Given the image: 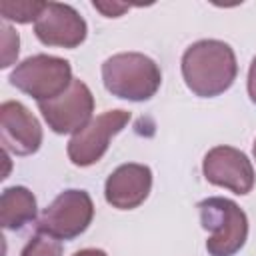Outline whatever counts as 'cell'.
Instances as JSON below:
<instances>
[{"instance_id": "obj_10", "label": "cell", "mask_w": 256, "mask_h": 256, "mask_svg": "<svg viewBox=\"0 0 256 256\" xmlns=\"http://www.w3.org/2000/svg\"><path fill=\"white\" fill-rule=\"evenodd\" d=\"M0 140L4 152L30 156L42 146V126L22 102L6 100L0 104Z\"/></svg>"}, {"instance_id": "obj_8", "label": "cell", "mask_w": 256, "mask_h": 256, "mask_svg": "<svg viewBox=\"0 0 256 256\" xmlns=\"http://www.w3.org/2000/svg\"><path fill=\"white\" fill-rule=\"evenodd\" d=\"M204 178L234 194H248L254 188L256 174L250 158L234 146H214L206 152L202 162Z\"/></svg>"}, {"instance_id": "obj_13", "label": "cell", "mask_w": 256, "mask_h": 256, "mask_svg": "<svg viewBox=\"0 0 256 256\" xmlns=\"http://www.w3.org/2000/svg\"><path fill=\"white\" fill-rule=\"evenodd\" d=\"M44 4L46 2H38V0H16V2L14 0H2L0 2V14L4 20L28 24V22H36Z\"/></svg>"}, {"instance_id": "obj_1", "label": "cell", "mask_w": 256, "mask_h": 256, "mask_svg": "<svg viewBox=\"0 0 256 256\" xmlns=\"http://www.w3.org/2000/svg\"><path fill=\"white\" fill-rule=\"evenodd\" d=\"M236 74V54L222 40H198L182 54V78L188 90L200 98L224 94L234 84Z\"/></svg>"}, {"instance_id": "obj_2", "label": "cell", "mask_w": 256, "mask_h": 256, "mask_svg": "<svg viewBox=\"0 0 256 256\" xmlns=\"http://www.w3.org/2000/svg\"><path fill=\"white\" fill-rule=\"evenodd\" d=\"M102 82L116 98L144 102L158 92L162 84V72L160 66L146 54L120 52L104 60Z\"/></svg>"}, {"instance_id": "obj_5", "label": "cell", "mask_w": 256, "mask_h": 256, "mask_svg": "<svg viewBox=\"0 0 256 256\" xmlns=\"http://www.w3.org/2000/svg\"><path fill=\"white\" fill-rule=\"evenodd\" d=\"M94 218V202L86 190L60 192L38 220V232L56 240H72L86 232Z\"/></svg>"}, {"instance_id": "obj_7", "label": "cell", "mask_w": 256, "mask_h": 256, "mask_svg": "<svg viewBox=\"0 0 256 256\" xmlns=\"http://www.w3.org/2000/svg\"><path fill=\"white\" fill-rule=\"evenodd\" d=\"M38 110L42 112L52 132L76 134L92 120L94 96L82 80L74 78L66 92H62L52 100L38 102Z\"/></svg>"}, {"instance_id": "obj_4", "label": "cell", "mask_w": 256, "mask_h": 256, "mask_svg": "<svg viewBox=\"0 0 256 256\" xmlns=\"http://www.w3.org/2000/svg\"><path fill=\"white\" fill-rule=\"evenodd\" d=\"M72 80L70 62L50 54H34L26 58L16 64L10 74V84L32 96L36 102H46L60 96L68 90Z\"/></svg>"}, {"instance_id": "obj_3", "label": "cell", "mask_w": 256, "mask_h": 256, "mask_svg": "<svg viewBox=\"0 0 256 256\" xmlns=\"http://www.w3.org/2000/svg\"><path fill=\"white\" fill-rule=\"evenodd\" d=\"M202 228L210 230L206 250L210 256H234L248 238V216L230 198L210 196L198 202Z\"/></svg>"}, {"instance_id": "obj_6", "label": "cell", "mask_w": 256, "mask_h": 256, "mask_svg": "<svg viewBox=\"0 0 256 256\" xmlns=\"http://www.w3.org/2000/svg\"><path fill=\"white\" fill-rule=\"evenodd\" d=\"M128 110H106L92 118L82 130H78L68 142V158L74 166L86 168L96 164L108 150L110 140L126 128L130 122Z\"/></svg>"}, {"instance_id": "obj_17", "label": "cell", "mask_w": 256, "mask_h": 256, "mask_svg": "<svg viewBox=\"0 0 256 256\" xmlns=\"http://www.w3.org/2000/svg\"><path fill=\"white\" fill-rule=\"evenodd\" d=\"M248 96L256 104V56L252 58L250 70H248Z\"/></svg>"}, {"instance_id": "obj_15", "label": "cell", "mask_w": 256, "mask_h": 256, "mask_svg": "<svg viewBox=\"0 0 256 256\" xmlns=\"http://www.w3.org/2000/svg\"><path fill=\"white\" fill-rule=\"evenodd\" d=\"M2 68H8L16 58H18V46H20V38L14 32L12 26H8L6 22L2 24Z\"/></svg>"}, {"instance_id": "obj_14", "label": "cell", "mask_w": 256, "mask_h": 256, "mask_svg": "<svg viewBox=\"0 0 256 256\" xmlns=\"http://www.w3.org/2000/svg\"><path fill=\"white\" fill-rule=\"evenodd\" d=\"M20 256H62V244L60 240L38 232L36 236L30 238V242L24 246Z\"/></svg>"}, {"instance_id": "obj_12", "label": "cell", "mask_w": 256, "mask_h": 256, "mask_svg": "<svg viewBox=\"0 0 256 256\" xmlns=\"http://www.w3.org/2000/svg\"><path fill=\"white\" fill-rule=\"evenodd\" d=\"M38 212L36 198L26 186L4 188L0 196V224L6 230H20L34 222Z\"/></svg>"}, {"instance_id": "obj_11", "label": "cell", "mask_w": 256, "mask_h": 256, "mask_svg": "<svg viewBox=\"0 0 256 256\" xmlns=\"http://www.w3.org/2000/svg\"><path fill=\"white\" fill-rule=\"evenodd\" d=\"M152 170L146 164L128 162L118 166L104 184V198L112 208L134 210L150 194Z\"/></svg>"}, {"instance_id": "obj_9", "label": "cell", "mask_w": 256, "mask_h": 256, "mask_svg": "<svg viewBox=\"0 0 256 256\" xmlns=\"http://www.w3.org/2000/svg\"><path fill=\"white\" fill-rule=\"evenodd\" d=\"M34 34L46 46L78 48L86 40L88 26L70 4L46 2L34 22Z\"/></svg>"}, {"instance_id": "obj_16", "label": "cell", "mask_w": 256, "mask_h": 256, "mask_svg": "<svg viewBox=\"0 0 256 256\" xmlns=\"http://www.w3.org/2000/svg\"><path fill=\"white\" fill-rule=\"evenodd\" d=\"M92 6L98 12H102L106 18H118V16H122L130 8L128 4H120V2H98V0H94Z\"/></svg>"}, {"instance_id": "obj_19", "label": "cell", "mask_w": 256, "mask_h": 256, "mask_svg": "<svg viewBox=\"0 0 256 256\" xmlns=\"http://www.w3.org/2000/svg\"><path fill=\"white\" fill-rule=\"evenodd\" d=\"M252 152H254V160H256V140H254V148H252Z\"/></svg>"}, {"instance_id": "obj_18", "label": "cell", "mask_w": 256, "mask_h": 256, "mask_svg": "<svg viewBox=\"0 0 256 256\" xmlns=\"http://www.w3.org/2000/svg\"><path fill=\"white\" fill-rule=\"evenodd\" d=\"M72 256H106V252L100 250V248H84V250L74 252Z\"/></svg>"}]
</instances>
